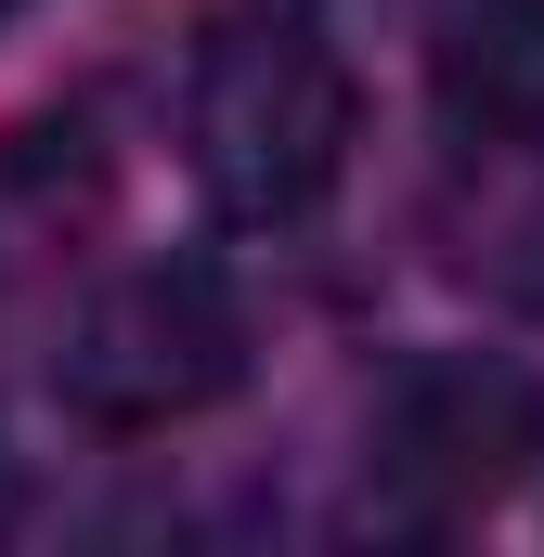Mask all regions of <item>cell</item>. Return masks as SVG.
Segmentation results:
<instances>
[{
	"label": "cell",
	"mask_w": 544,
	"mask_h": 557,
	"mask_svg": "<svg viewBox=\"0 0 544 557\" xmlns=\"http://www.w3.org/2000/svg\"><path fill=\"white\" fill-rule=\"evenodd\" d=\"M544 454V389L493 350H428L390 376V403L363 416V519L376 532H467L480 506H506Z\"/></svg>",
	"instance_id": "obj_3"
},
{
	"label": "cell",
	"mask_w": 544,
	"mask_h": 557,
	"mask_svg": "<svg viewBox=\"0 0 544 557\" xmlns=\"http://www.w3.org/2000/svg\"><path fill=\"white\" fill-rule=\"evenodd\" d=\"M104 221H118V143H104V117L91 104L13 117L0 131V324L52 311L65 285L91 273Z\"/></svg>",
	"instance_id": "obj_4"
},
{
	"label": "cell",
	"mask_w": 544,
	"mask_h": 557,
	"mask_svg": "<svg viewBox=\"0 0 544 557\" xmlns=\"http://www.w3.org/2000/svg\"><path fill=\"white\" fill-rule=\"evenodd\" d=\"M13 13H39V0H0V26H13Z\"/></svg>",
	"instance_id": "obj_6"
},
{
	"label": "cell",
	"mask_w": 544,
	"mask_h": 557,
	"mask_svg": "<svg viewBox=\"0 0 544 557\" xmlns=\"http://www.w3.org/2000/svg\"><path fill=\"white\" fill-rule=\"evenodd\" d=\"M247 376V298L221 260H143L118 273L78 324H65V416L118 428V441H156V428H195L208 403H234Z\"/></svg>",
	"instance_id": "obj_2"
},
{
	"label": "cell",
	"mask_w": 544,
	"mask_h": 557,
	"mask_svg": "<svg viewBox=\"0 0 544 557\" xmlns=\"http://www.w3.org/2000/svg\"><path fill=\"white\" fill-rule=\"evenodd\" d=\"M428 104L467 156L544 143V0H454L428 39Z\"/></svg>",
	"instance_id": "obj_5"
},
{
	"label": "cell",
	"mask_w": 544,
	"mask_h": 557,
	"mask_svg": "<svg viewBox=\"0 0 544 557\" xmlns=\"http://www.w3.org/2000/svg\"><path fill=\"white\" fill-rule=\"evenodd\" d=\"M350 143H363V91L337 65V39L311 13H221L182 65V156L208 182L221 221L285 234L311 221L337 182H350Z\"/></svg>",
	"instance_id": "obj_1"
}]
</instances>
